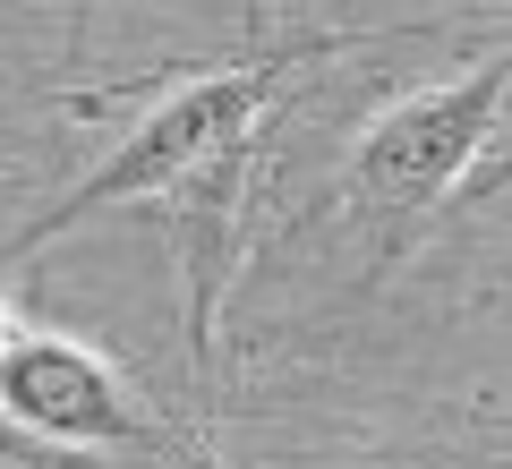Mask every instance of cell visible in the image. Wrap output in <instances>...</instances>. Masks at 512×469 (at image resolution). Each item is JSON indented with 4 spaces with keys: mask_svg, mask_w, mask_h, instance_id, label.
Returning <instances> with one entry per match:
<instances>
[{
    "mask_svg": "<svg viewBox=\"0 0 512 469\" xmlns=\"http://www.w3.org/2000/svg\"><path fill=\"white\" fill-rule=\"evenodd\" d=\"M0 427L43 452H103V461H154V469H214L171 410H154L111 350L77 342L60 325H35L0 350Z\"/></svg>",
    "mask_w": 512,
    "mask_h": 469,
    "instance_id": "obj_3",
    "label": "cell"
},
{
    "mask_svg": "<svg viewBox=\"0 0 512 469\" xmlns=\"http://www.w3.org/2000/svg\"><path fill=\"white\" fill-rule=\"evenodd\" d=\"M504 171H512V43H495L461 77L410 86L350 128L342 163L325 180V214L384 273L410 248H427V231L478 188H495Z\"/></svg>",
    "mask_w": 512,
    "mask_h": 469,
    "instance_id": "obj_2",
    "label": "cell"
},
{
    "mask_svg": "<svg viewBox=\"0 0 512 469\" xmlns=\"http://www.w3.org/2000/svg\"><path fill=\"white\" fill-rule=\"evenodd\" d=\"M359 35H299V43H256L239 60H214V69H180L154 77L137 103L120 111L111 145L69 180V197L43 205L0 265H18L26 248L77 231L103 205H154L180 248V333L188 359L214 367L222 350V299L239 282V231H248V197L265 188V163H274V111L282 94L308 69H325L333 52H350Z\"/></svg>",
    "mask_w": 512,
    "mask_h": 469,
    "instance_id": "obj_1",
    "label": "cell"
}]
</instances>
